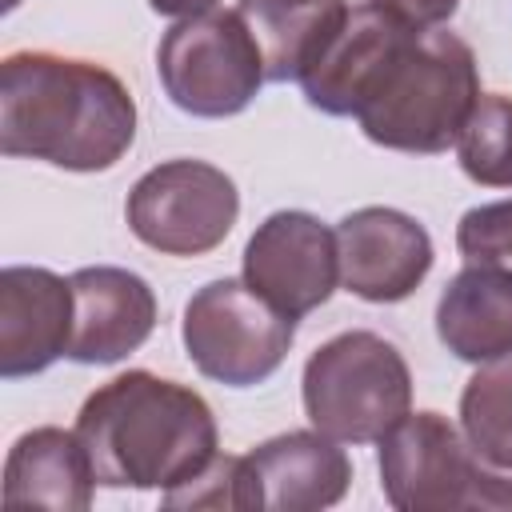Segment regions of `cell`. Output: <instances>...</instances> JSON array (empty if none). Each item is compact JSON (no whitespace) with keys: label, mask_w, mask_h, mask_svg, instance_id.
<instances>
[{"label":"cell","mask_w":512,"mask_h":512,"mask_svg":"<svg viewBox=\"0 0 512 512\" xmlns=\"http://www.w3.org/2000/svg\"><path fill=\"white\" fill-rule=\"evenodd\" d=\"M456 252L464 264L512 272V196L468 208L456 224Z\"/></svg>","instance_id":"20"},{"label":"cell","mask_w":512,"mask_h":512,"mask_svg":"<svg viewBox=\"0 0 512 512\" xmlns=\"http://www.w3.org/2000/svg\"><path fill=\"white\" fill-rule=\"evenodd\" d=\"M72 344L76 364H116L132 356L156 328V292L140 272L116 264L76 268L72 276Z\"/></svg>","instance_id":"14"},{"label":"cell","mask_w":512,"mask_h":512,"mask_svg":"<svg viewBox=\"0 0 512 512\" xmlns=\"http://www.w3.org/2000/svg\"><path fill=\"white\" fill-rule=\"evenodd\" d=\"M164 96L200 120L244 112L268 80L264 52L240 8H212L176 20L156 48Z\"/></svg>","instance_id":"5"},{"label":"cell","mask_w":512,"mask_h":512,"mask_svg":"<svg viewBox=\"0 0 512 512\" xmlns=\"http://www.w3.org/2000/svg\"><path fill=\"white\" fill-rule=\"evenodd\" d=\"M456 160L480 188H512V96L480 92L460 136Z\"/></svg>","instance_id":"19"},{"label":"cell","mask_w":512,"mask_h":512,"mask_svg":"<svg viewBox=\"0 0 512 512\" xmlns=\"http://www.w3.org/2000/svg\"><path fill=\"white\" fill-rule=\"evenodd\" d=\"M436 336L464 364L512 356V272L464 264L436 300Z\"/></svg>","instance_id":"17"},{"label":"cell","mask_w":512,"mask_h":512,"mask_svg":"<svg viewBox=\"0 0 512 512\" xmlns=\"http://www.w3.org/2000/svg\"><path fill=\"white\" fill-rule=\"evenodd\" d=\"M348 0H240V12L264 52L272 84L300 80L308 56L336 28Z\"/></svg>","instance_id":"18"},{"label":"cell","mask_w":512,"mask_h":512,"mask_svg":"<svg viewBox=\"0 0 512 512\" xmlns=\"http://www.w3.org/2000/svg\"><path fill=\"white\" fill-rule=\"evenodd\" d=\"M96 476L76 428H32L16 436L4 460V504L12 508H56L84 512L92 508Z\"/></svg>","instance_id":"16"},{"label":"cell","mask_w":512,"mask_h":512,"mask_svg":"<svg viewBox=\"0 0 512 512\" xmlns=\"http://www.w3.org/2000/svg\"><path fill=\"white\" fill-rule=\"evenodd\" d=\"M372 4H380L384 12H392L396 20H404L416 32L444 28L460 8V0H372Z\"/></svg>","instance_id":"21"},{"label":"cell","mask_w":512,"mask_h":512,"mask_svg":"<svg viewBox=\"0 0 512 512\" xmlns=\"http://www.w3.org/2000/svg\"><path fill=\"white\" fill-rule=\"evenodd\" d=\"M352 460L340 440L324 432H280L252 452L236 456V508L268 512H320L344 500Z\"/></svg>","instance_id":"10"},{"label":"cell","mask_w":512,"mask_h":512,"mask_svg":"<svg viewBox=\"0 0 512 512\" xmlns=\"http://www.w3.org/2000/svg\"><path fill=\"white\" fill-rule=\"evenodd\" d=\"M76 436L104 488L172 492L220 456L212 404L148 368H128L88 392L76 412Z\"/></svg>","instance_id":"2"},{"label":"cell","mask_w":512,"mask_h":512,"mask_svg":"<svg viewBox=\"0 0 512 512\" xmlns=\"http://www.w3.org/2000/svg\"><path fill=\"white\" fill-rule=\"evenodd\" d=\"M292 336L296 320L232 276L196 288L180 320V340L196 372L228 388L264 384L284 364Z\"/></svg>","instance_id":"6"},{"label":"cell","mask_w":512,"mask_h":512,"mask_svg":"<svg viewBox=\"0 0 512 512\" xmlns=\"http://www.w3.org/2000/svg\"><path fill=\"white\" fill-rule=\"evenodd\" d=\"M336 248H340V284L368 304L408 300L424 284L436 260L428 228L416 216L384 204L348 212L336 224Z\"/></svg>","instance_id":"11"},{"label":"cell","mask_w":512,"mask_h":512,"mask_svg":"<svg viewBox=\"0 0 512 512\" xmlns=\"http://www.w3.org/2000/svg\"><path fill=\"white\" fill-rule=\"evenodd\" d=\"M240 280L292 320L316 312L340 284L336 228L300 208L264 216L244 244Z\"/></svg>","instance_id":"8"},{"label":"cell","mask_w":512,"mask_h":512,"mask_svg":"<svg viewBox=\"0 0 512 512\" xmlns=\"http://www.w3.org/2000/svg\"><path fill=\"white\" fill-rule=\"evenodd\" d=\"M148 8H152L156 16L188 20V16H200V12H212V8H220V0H148Z\"/></svg>","instance_id":"22"},{"label":"cell","mask_w":512,"mask_h":512,"mask_svg":"<svg viewBox=\"0 0 512 512\" xmlns=\"http://www.w3.org/2000/svg\"><path fill=\"white\" fill-rule=\"evenodd\" d=\"M72 316V280L40 264H8L0 272V376L24 380L68 356Z\"/></svg>","instance_id":"13"},{"label":"cell","mask_w":512,"mask_h":512,"mask_svg":"<svg viewBox=\"0 0 512 512\" xmlns=\"http://www.w3.org/2000/svg\"><path fill=\"white\" fill-rule=\"evenodd\" d=\"M460 432L472 460V508L512 512V356L476 364L460 392Z\"/></svg>","instance_id":"15"},{"label":"cell","mask_w":512,"mask_h":512,"mask_svg":"<svg viewBox=\"0 0 512 512\" xmlns=\"http://www.w3.org/2000/svg\"><path fill=\"white\" fill-rule=\"evenodd\" d=\"M412 32L416 28H408L372 0L348 4L296 80L304 88V100L324 116H356L372 80Z\"/></svg>","instance_id":"12"},{"label":"cell","mask_w":512,"mask_h":512,"mask_svg":"<svg viewBox=\"0 0 512 512\" xmlns=\"http://www.w3.org/2000/svg\"><path fill=\"white\" fill-rule=\"evenodd\" d=\"M480 96L476 52L448 28L412 32L356 108L360 132L392 152H448Z\"/></svg>","instance_id":"3"},{"label":"cell","mask_w":512,"mask_h":512,"mask_svg":"<svg viewBox=\"0 0 512 512\" xmlns=\"http://www.w3.org/2000/svg\"><path fill=\"white\" fill-rule=\"evenodd\" d=\"M136 140L128 84L80 56L8 52L0 64V152L64 172H108Z\"/></svg>","instance_id":"1"},{"label":"cell","mask_w":512,"mask_h":512,"mask_svg":"<svg viewBox=\"0 0 512 512\" xmlns=\"http://www.w3.org/2000/svg\"><path fill=\"white\" fill-rule=\"evenodd\" d=\"M128 228L140 244L164 256H208L228 240L240 216L236 180L192 156L148 168L124 204Z\"/></svg>","instance_id":"7"},{"label":"cell","mask_w":512,"mask_h":512,"mask_svg":"<svg viewBox=\"0 0 512 512\" xmlns=\"http://www.w3.org/2000/svg\"><path fill=\"white\" fill-rule=\"evenodd\" d=\"M300 400L316 432L340 444H380L412 412V372L392 340L352 328L308 356Z\"/></svg>","instance_id":"4"},{"label":"cell","mask_w":512,"mask_h":512,"mask_svg":"<svg viewBox=\"0 0 512 512\" xmlns=\"http://www.w3.org/2000/svg\"><path fill=\"white\" fill-rule=\"evenodd\" d=\"M380 488L396 512L472 508V460L444 412H408L380 436Z\"/></svg>","instance_id":"9"}]
</instances>
